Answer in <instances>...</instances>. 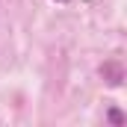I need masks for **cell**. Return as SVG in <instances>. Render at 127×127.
<instances>
[{
	"instance_id": "7a4b0ae2",
	"label": "cell",
	"mask_w": 127,
	"mask_h": 127,
	"mask_svg": "<svg viewBox=\"0 0 127 127\" xmlns=\"http://www.w3.org/2000/svg\"><path fill=\"white\" fill-rule=\"evenodd\" d=\"M56 3H65V0H56Z\"/></svg>"
},
{
	"instance_id": "6da1fadb",
	"label": "cell",
	"mask_w": 127,
	"mask_h": 127,
	"mask_svg": "<svg viewBox=\"0 0 127 127\" xmlns=\"http://www.w3.org/2000/svg\"><path fill=\"white\" fill-rule=\"evenodd\" d=\"M109 121H112V124H124V112H118V109H109Z\"/></svg>"
}]
</instances>
